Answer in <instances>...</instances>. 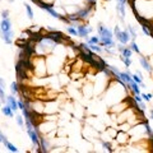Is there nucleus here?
Wrapping results in <instances>:
<instances>
[{
	"label": "nucleus",
	"mask_w": 153,
	"mask_h": 153,
	"mask_svg": "<svg viewBox=\"0 0 153 153\" xmlns=\"http://www.w3.org/2000/svg\"><path fill=\"white\" fill-rule=\"evenodd\" d=\"M114 32H115V36H116V38L120 41V43H124V45H126V43L130 42L131 36H130V33L128 32V29H126V31H121V29L119 28V26H116Z\"/></svg>",
	"instance_id": "f257e3e1"
},
{
	"label": "nucleus",
	"mask_w": 153,
	"mask_h": 153,
	"mask_svg": "<svg viewBox=\"0 0 153 153\" xmlns=\"http://www.w3.org/2000/svg\"><path fill=\"white\" fill-rule=\"evenodd\" d=\"M43 37L51 40L54 43H59V42H61L64 36H63V33L59 31H51V32H49V33H46V36H43Z\"/></svg>",
	"instance_id": "f03ea898"
},
{
	"label": "nucleus",
	"mask_w": 153,
	"mask_h": 153,
	"mask_svg": "<svg viewBox=\"0 0 153 153\" xmlns=\"http://www.w3.org/2000/svg\"><path fill=\"white\" fill-rule=\"evenodd\" d=\"M27 133L29 135V138H31L32 143H33L35 148H40V135L37 134V130L36 129H29V130H27Z\"/></svg>",
	"instance_id": "7ed1b4c3"
},
{
	"label": "nucleus",
	"mask_w": 153,
	"mask_h": 153,
	"mask_svg": "<svg viewBox=\"0 0 153 153\" xmlns=\"http://www.w3.org/2000/svg\"><path fill=\"white\" fill-rule=\"evenodd\" d=\"M97 32H98L100 37H107V38H112L114 37L112 32H111L108 28H106L104 24H100L98 26V28H97Z\"/></svg>",
	"instance_id": "20e7f679"
},
{
	"label": "nucleus",
	"mask_w": 153,
	"mask_h": 153,
	"mask_svg": "<svg viewBox=\"0 0 153 153\" xmlns=\"http://www.w3.org/2000/svg\"><path fill=\"white\" fill-rule=\"evenodd\" d=\"M93 31L92 27H87V26H83V24H79L76 27V32H78V36L79 37H87L88 33Z\"/></svg>",
	"instance_id": "39448f33"
},
{
	"label": "nucleus",
	"mask_w": 153,
	"mask_h": 153,
	"mask_svg": "<svg viewBox=\"0 0 153 153\" xmlns=\"http://www.w3.org/2000/svg\"><path fill=\"white\" fill-rule=\"evenodd\" d=\"M139 63H140V65L143 66L144 70H147L148 73H151V74H152V73H153V66L151 65V63L147 60L146 56H140L139 58Z\"/></svg>",
	"instance_id": "423d86ee"
},
{
	"label": "nucleus",
	"mask_w": 153,
	"mask_h": 153,
	"mask_svg": "<svg viewBox=\"0 0 153 153\" xmlns=\"http://www.w3.org/2000/svg\"><path fill=\"white\" fill-rule=\"evenodd\" d=\"M10 29H12V23H10V20L8 19V18L3 19L1 23H0V36H1L4 32H8V31H10Z\"/></svg>",
	"instance_id": "0eeeda50"
},
{
	"label": "nucleus",
	"mask_w": 153,
	"mask_h": 153,
	"mask_svg": "<svg viewBox=\"0 0 153 153\" xmlns=\"http://www.w3.org/2000/svg\"><path fill=\"white\" fill-rule=\"evenodd\" d=\"M100 43L102 46H105V49H112L115 47V41L112 38H107V37H100Z\"/></svg>",
	"instance_id": "6e6552de"
},
{
	"label": "nucleus",
	"mask_w": 153,
	"mask_h": 153,
	"mask_svg": "<svg viewBox=\"0 0 153 153\" xmlns=\"http://www.w3.org/2000/svg\"><path fill=\"white\" fill-rule=\"evenodd\" d=\"M92 9H93L92 5H88V7L84 8V9H81V10L76 12V16H78L81 19H87L88 17H89V13Z\"/></svg>",
	"instance_id": "1a4fd4ad"
},
{
	"label": "nucleus",
	"mask_w": 153,
	"mask_h": 153,
	"mask_svg": "<svg viewBox=\"0 0 153 153\" xmlns=\"http://www.w3.org/2000/svg\"><path fill=\"white\" fill-rule=\"evenodd\" d=\"M116 10H117V13L120 14V19L124 20V17H125V3L117 1L116 3Z\"/></svg>",
	"instance_id": "9d476101"
},
{
	"label": "nucleus",
	"mask_w": 153,
	"mask_h": 153,
	"mask_svg": "<svg viewBox=\"0 0 153 153\" xmlns=\"http://www.w3.org/2000/svg\"><path fill=\"white\" fill-rule=\"evenodd\" d=\"M1 38L5 41V43H8V45H10L12 42H13V31H8V32H4V33L1 35Z\"/></svg>",
	"instance_id": "9b49d317"
},
{
	"label": "nucleus",
	"mask_w": 153,
	"mask_h": 153,
	"mask_svg": "<svg viewBox=\"0 0 153 153\" xmlns=\"http://www.w3.org/2000/svg\"><path fill=\"white\" fill-rule=\"evenodd\" d=\"M7 102H8V105L12 107V110L17 111V108H18V102L16 101V98H14L13 96H8L7 97Z\"/></svg>",
	"instance_id": "f8f14e48"
},
{
	"label": "nucleus",
	"mask_w": 153,
	"mask_h": 153,
	"mask_svg": "<svg viewBox=\"0 0 153 153\" xmlns=\"http://www.w3.org/2000/svg\"><path fill=\"white\" fill-rule=\"evenodd\" d=\"M129 87H130V89L133 91L134 95H140V93H142V92H140V86L138 83H135L134 81L129 83Z\"/></svg>",
	"instance_id": "ddd939ff"
},
{
	"label": "nucleus",
	"mask_w": 153,
	"mask_h": 153,
	"mask_svg": "<svg viewBox=\"0 0 153 153\" xmlns=\"http://www.w3.org/2000/svg\"><path fill=\"white\" fill-rule=\"evenodd\" d=\"M143 124H144V129H146V133L148 134L149 140H151V139H153V130H152L151 125H149V123L147 121V120H144V121H143Z\"/></svg>",
	"instance_id": "4468645a"
},
{
	"label": "nucleus",
	"mask_w": 153,
	"mask_h": 153,
	"mask_svg": "<svg viewBox=\"0 0 153 153\" xmlns=\"http://www.w3.org/2000/svg\"><path fill=\"white\" fill-rule=\"evenodd\" d=\"M1 111H3V114H4L5 116H9V117L13 116V112H14V111L12 110V107H10L9 105H7V106H4V107H1Z\"/></svg>",
	"instance_id": "2eb2a0df"
},
{
	"label": "nucleus",
	"mask_w": 153,
	"mask_h": 153,
	"mask_svg": "<svg viewBox=\"0 0 153 153\" xmlns=\"http://www.w3.org/2000/svg\"><path fill=\"white\" fill-rule=\"evenodd\" d=\"M10 92H12V95H16V93L19 92V86L17 82H13V83L10 84Z\"/></svg>",
	"instance_id": "dca6fc26"
},
{
	"label": "nucleus",
	"mask_w": 153,
	"mask_h": 153,
	"mask_svg": "<svg viewBox=\"0 0 153 153\" xmlns=\"http://www.w3.org/2000/svg\"><path fill=\"white\" fill-rule=\"evenodd\" d=\"M131 54H133V50L129 47V46H128V47H125V49L121 51V55H123L124 58H131Z\"/></svg>",
	"instance_id": "f3484780"
},
{
	"label": "nucleus",
	"mask_w": 153,
	"mask_h": 153,
	"mask_svg": "<svg viewBox=\"0 0 153 153\" xmlns=\"http://www.w3.org/2000/svg\"><path fill=\"white\" fill-rule=\"evenodd\" d=\"M4 144H5V147H7L8 149H9L10 152H18V148H17L14 144H12L9 140H7V142H4Z\"/></svg>",
	"instance_id": "a211bd4d"
},
{
	"label": "nucleus",
	"mask_w": 153,
	"mask_h": 153,
	"mask_svg": "<svg viewBox=\"0 0 153 153\" xmlns=\"http://www.w3.org/2000/svg\"><path fill=\"white\" fill-rule=\"evenodd\" d=\"M24 8H26V12H27L28 18H29V19H32V18H33V10H32V8L29 7L27 3H24Z\"/></svg>",
	"instance_id": "6ab92c4d"
},
{
	"label": "nucleus",
	"mask_w": 153,
	"mask_h": 153,
	"mask_svg": "<svg viewBox=\"0 0 153 153\" xmlns=\"http://www.w3.org/2000/svg\"><path fill=\"white\" fill-rule=\"evenodd\" d=\"M133 51H135L137 54H140V50H139V47H138V45H137V42L133 40V41H130V46H129Z\"/></svg>",
	"instance_id": "aec40b11"
},
{
	"label": "nucleus",
	"mask_w": 153,
	"mask_h": 153,
	"mask_svg": "<svg viewBox=\"0 0 153 153\" xmlns=\"http://www.w3.org/2000/svg\"><path fill=\"white\" fill-rule=\"evenodd\" d=\"M120 60H121L123 63L125 64V66H126V68H129V66L131 65V60H130V58H124L123 55H120Z\"/></svg>",
	"instance_id": "412c9836"
},
{
	"label": "nucleus",
	"mask_w": 153,
	"mask_h": 153,
	"mask_svg": "<svg viewBox=\"0 0 153 153\" xmlns=\"http://www.w3.org/2000/svg\"><path fill=\"white\" fill-rule=\"evenodd\" d=\"M89 43H96V45H98V43H100V37H96V36L91 37L89 40H87V45H89Z\"/></svg>",
	"instance_id": "4be33fe9"
},
{
	"label": "nucleus",
	"mask_w": 153,
	"mask_h": 153,
	"mask_svg": "<svg viewBox=\"0 0 153 153\" xmlns=\"http://www.w3.org/2000/svg\"><path fill=\"white\" fill-rule=\"evenodd\" d=\"M131 78H133V81L135 82V83H138V84H139V86H140V84H142V83H143V81H142V78H140V76H139V75H138V74H137V73H135V74H131Z\"/></svg>",
	"instance_id": "5701e85b"
},
{
	"label": "nucleus",
	"mask_w": 153,
	"mask_h": 153,
	"mask_svg": "<svg viewBox=\"0 0 153 153\" xmlns=\"http://www.w3.org/2000/svg\"><path fill=\"white\" fill-rule=\"evenodd\" d=\"M66 17H68V19H69L70 22H79V20H81V18L76 16V13L75 14H70V16H66Z\"/></svg>",
	"instance_id": "b1692460"
},
{
	"label": "nucleus",
	"mask_w": 153,
	"mask_h": 153,
	"mask_svg": "<svg viewBox=\"0 0 153 153\" xmlns=\"http://www.w3.org/2000/svg\"><path fill=\"white\" fill-rule=\"evenodd\" d=\"M142 29H143V32H144V35H146V36H152V31H151V28L147 27L146 24H142Z\"/></svg>",
	"instance_id": "393cba45"
},
{
	"label": "nucleus",
	"mask_w": 153,
	"mask_h": 153,
	"mask_svg": "<svg viewBox=\"0 0 153 153\" xmlns=\"http://www.w3.org/2000/svg\"><path fill=\"white\" fill-rule=\"evenodd\" d=\"M88 46H89L91 50H93V51H96V52H101V51H102V49L98 45H96V43H89Z\"/></svg>",
	"instance_id": "a878e982"
},
{
	"label": "nucleus",
	"mask_w": 153,
	"mask_h": 153,
	"mask_svg": "<svg viewBox=\"0 0 153 153\" xmlns=\"http://www.w3.org/2000/svg\"><path fill=\"white\" fill-rule=\"evenodd\" d=\"M140 96H142L143 97V100H144V101H151V100H152V97H153V95H152V93H140Z\"/></svg>",
	"instance_id": "bb28decb"
},
{
	"label": "nucleus",
	"mask_w": 153,
	"mask_h": 153,
	"mask_svg": "<svg viewBox=\"0 0 153 153\" xmlns=\"http://www.w3.org/2000/svg\"><path fill=\"white\" fill-rule=\"evenodd\" d=\"M128 32L130 33V36H131V38H133V40L137 37V32H135V29L131 27V26H128Z\"/></svg>",
	"instance_id": "cd10ccee"
},
{
	"label": "nucleus",
	"mask_w": 153,
	"mask_h": 153,
	"mask_svg": "<svg viewBox=\"0 0 153 153\" xmlns=\"http://www.w3.org/2000/svg\"><path fill=\"white\" fill-rule=\"evenodd\" d=\"M66 32H68V33H70V35H73V36H78V32H76V29L73 28V27H68L66 28Z\"/></svg>",
	"instance_id": "c85d7f7f"
},
{
	"label": "nucleus",
	"mask_w": 153,
	"mask_h": 153,
	"mask_svg": "<svg viewBox=\"0 0 153 153\" xmlns=\"http://www.w3.org/2000/svg\"><path fill=\"white\" fill-rule=\"evenodd\" d=\"M101 143H102V147H104L105 149H107V151H112V148H111V144L108 143V142H104V140H101Z\"/></svg>",
	"instance_id": "c756f323"
},
{
	"label": "nucleus",
	"mask_w": 153,
	"mask_h": 153,
	"mask_svg": "<svg viewBox=\"0 0 153 153\" xmlns=\"http://www.w3.org/2000/svg\"><path fill=\"white\" fill-rule=\"evenodd\" d=\"M16 119H17V123H18V125L20 126V128H23V125H24V124H23V119H22V116H17Z\"/></svg>",
	"instance_id": "7c9ffc66"
},
{
	"label": "nucleus",
	"mask_w": 153,
	"mask_h": 153,
	"mask_svg": "<svg viewBox=\"0 0 153 153\" xmlns=\"http://www.w3.org/2000/svg\"><path fill=\"white\" fill-rule=\"evenodd\" d=\"M134 101L138 102V104H139V102H142V101H143L142 96H140V95H134Z\"/></svg>",
	"instance_id": "2f4dec72"
},
{
	"label": "nucleus",
	"mask_w": 153,
	"mask_h": 153,
	"mask_svg": "<svg viewBox=\"0 0 153 153\" xmlns=\"http://www.w3.org/2000/svg\"><path fill=\"white\" fill-rule=\"evenodd\" d=\"M0 100H1V102H5V95H4V91H3L1 87H0Z\"/></svg>",
	"instance_id": "473e14b6"
},
{
	"label": "nucleus",
	"mask_w": 153,
	"mask_h": 153,
	"mask_svg": "<svg viewBox=\"0 0 153 153\" xmlns=\"http://www.w3.org/2000/svg\"><path fill=\"white\" fill-rule=\"evenodd\" d=\"M18 108H20V110H24V108H26V104L22 101V100L18 101Z\"/></svg>",
	"instance_id": "72a5a7b5"
},
{
	"label": "nucleus",
	"mask_w": 153,
	"mask_h": 153,
	"mask_svg": "<svg viewBox=\"0 0 153 153\" xmlns=\"http://www.w3.org/2000/svg\"><path fill=\"white\" fill-rule=\"evenodd\" d=\"M8 14H9V12H8V10H3V12H1V18H3V19L8 18V17H9Z\"/></svg>",
	"instance_id": "f704fd0d"
},
{
	"label": "nucleus",
	"mask_w": 153,
	"mask_h": 153,
	"mask_svg": "<svg viewBox=\"0 0 153 153\" xmlns=\"http://www.w3.org/2000/svg\"><path fill=\"white\" fill-rule=\"evenodd\" d=\"M138 106H139V108H140V111H146V105H144V102L142 101V102H139V104H138Z\"/></svg>",
	"instance_id": "c9c22d12"
},
{
	"label": "nucleus",
	"mask_w": 153,
	"mask_h": 153,
	"mask_svg": "<svg viewBox=\"0 0 153 153\" xmlns=\"http://www.w3.org/2000/svg\"><path fill=\"white\" fill-rule=\"evenodd\" d=\"M125 49V46H124V43H119V45H117V50H119L120 52L123 51V50Z\"/></svg>",
	"instance_id": "e433bc0d"
},
{
	"label": "nucleus",
	"mask_w": 153,
	"mask_h": 153,
	"mask_svg": "<svg viewBox=\"0 0 153 153\" xmlns=\"http://www.w3.org/2000/svg\"><path fill=\"white\" fill-rule=\"evenodd\" d=\"M0 87H1L3 89L5 88V82H4V79H3V78H0Z\"/></svg>",
	"instance_id": "4c0bfd02"
},
{
	"label": "nucleus",
	"mask_w": 153,
	"mask_h": 153,
	"mask_svg": "<svg viewBox=\"0 0 153 153\" xmlns=\"http://www.w3.org/2000/svg\"><path fill=\"white\" fill-rule=\"evenodd\" d=\"M87 1H88V4H89V5L95 7V4H96V1H97V0H87Z\"/></svg>",
	"instance_id": "58836bf2"
},
{
	"label": "nucleus",
	"mask_w": 153,
	"mask_h": 153,
	"mask_svg": "<svg viewBox=\"0 0 153 153\" xmlns=\"http://www.w3.org/2000/svg\"><path fill=\"white\" fill-rule=\"evenodd\" d=\"M151 119L153 120V110H151Z\"/></svg>",
	"instance_id": "ea45409f"
},
{
	"label": "nucleus",
	"mask_w": 153,
	"mask_h": 153,
	"mask_svg": "<svg viewBox=\"0 0 153 153\" xmlns=\"http://www.w3.org/2000/svg\"><path fill=\"white\" fill-rule=\"evenodd\" d=\"M107 1H110V0H107Z\"/></svg>",
	"instance_id": "a19ab883"
}]
</instances>
